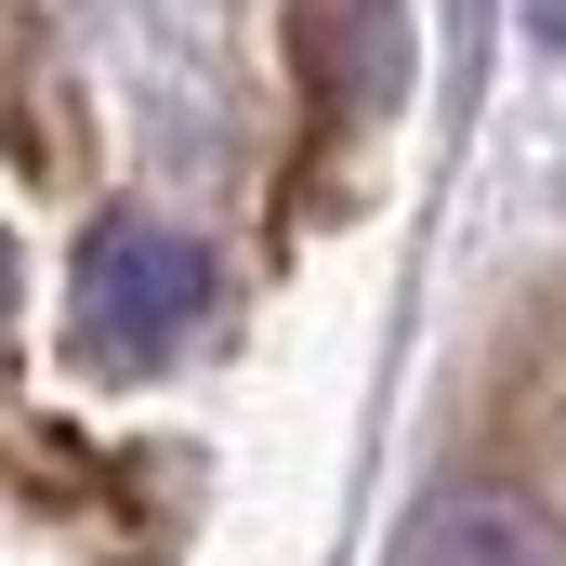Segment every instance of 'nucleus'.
<instances>
[{
  "mask_svg": "<svg viewBox=\"0 0 566 566\" xmlns=\"http://www.w3.org/2000/svg\"><path fill=\"white\" fill-rule=\"evenodd\" d=\"M541 40H554V53H566V0H541Z\"/></svg>",
  "mask_w": 566,
  "mask_h": 566,
  "instance_id": "4",
  "label": "nucleus"
},
{
  "mask_svg": "<svg viewBox=\"0 0 566 566\" xmlns=\"http://www.w3.org/2000/svg\"><path fill=\"white\" fill-rule=\"evenodd\" d=\"M211 303V251L198 238H171V224H93V251H80V329L106 343V356H158L185 316Z\"/></svg>",
  "mask_w": 566,
  "mask_h": 566,
  "instance_id": "1",
  "label": "nucleus"
},
{
  "mask_svg": "<svg viewBox=\"0 0 566 566\" xmlns=\"http://www.w3.org/2000/svg\"><path fill=\"white\" fill-rule=\"evenodd\" d=\"M303 66L329 106H396L409 93V0H303Z\"/></svg>",
  "mask_w": 566,
  "mask_h": 566,
  "instance_id": "2",
  "label": "nucleus"
},
{
  "mask_svg": "<svg viewBox=\"0 0 566 566\" xmlns=\"http://www.w3.org/2000/svg\"><path fill=\"white\" fill-rule=\"evenodd\" d=\"M0 303H13V251H0Z\"/></svg>",
  "mask_w": 566,
  "mask_h": 566,
  "instance_id": "5",
  "label": "nucleus"
},
{
  "mask_svg": "<svg viewBox=\"0 0 566 566\" xmlns=\"http://www.w3.org/2000/svg\"><path fill=\"white\" fill-rule=\"evenodd\" d=\"M396 566H566V527L514 488H448V501H422Z\"/></svg>",
  "mask_w": 566,
  "mask_h": 566,
  "instance_id": "3",
  "label": "nucleus"
}]
</instances>
